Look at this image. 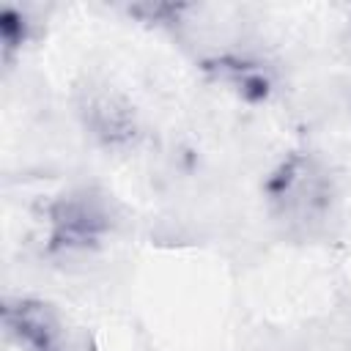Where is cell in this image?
<instances>
[{"label": "cell", "mask_w": 351, "mask_h": 351, "mask_svg": "<svg viewBox=\"0 0 351 351\" xmlns=\"http://www.w3.org/2000/svg\"><path fill=\"white\" fill-rule=\"evenodd\" d=\"M49 219H52V247H88L93 244L104 230H107V211L101 206L99 197L88 195V192H74V195H63L52 211H49Z\"/></svg>", "instance_id": "1"}, {"label": "cell", "mask_w": 351, "mask_h": 351, "mask_svg": "<svg viewBox=\"0 0 351 351\" xmlns=\"http://www.w3.org/2000/svg\"><path fill=\"white\" fill-rule=\"evenodd\" d=\"M8 332L25 351H69V335L60 315L36 299H19L3 310Z\"/></svg>", "instance_id": "2"}, {"label": "cell", "mask_w": 351, "mask_h": 351, "mask_svg": "<svg viewBox=\"0 0 351 351\" xmlns=\"http://www.w3.org/2000/svg\"><path fill=\"white\" fill-rule=\"evenodd\" d=\"M269 189L271 197L282 206V211L291 214H310L326 197L324 178L304 159H291L288 165H282V170L271 178Z\"/></svg>", "instance_id": "3"}, {"label": "cell", "mask_w": 351, "mask_h": 351, "mask_svg": "<svg viewBox=\"0 0 351 351\" xmlns=\"http://www.w3.org/2000/svg\"><path fill=\"white\" fill-rule=\"evenodd\" d=\"M0 38H3V49L11 52L22 44L25 38V19L14 11V8H3L0 11Z\"/></svg>", "instance_id": "4"}]
</instances>
